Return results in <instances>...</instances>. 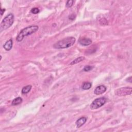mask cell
<instances>
[{
	"label": "cell",
	"instance_id": "1",
	"mask_svg": "<svg viewBox=\"0 0 132 132\" xmlns=\"http://www.w3.org/2000/svg\"><path fill=\"white\" fill-rule=\"evenodd\" d=\"M76 39L74 37H67L57 42L54 44L53 47L56 49H63L68 48L75 43Z\"/></svg>",
	"mask_w": 132,
	"mask_h": 132
},
{
	"label": "cell",
	"instance_id": "12",
	"mask_svg": "<svg viewBox=\"0 0 132 132\" xmlns=\"http://www.w3.org/2000/svg\"><path fill=\"white\" fill-rule=\"evenodd\" d=\"M32 87L31 85H27L24 87L22 89V93L23 94H26L29 93V92L31 91Z\"/></svg>",
	"mask_w": 132,
	"mask_h": 132
},
{
	"label": "cell",
	"instance_id": "15",
	"mask_svg": "<svg viewBox=\"0 0 132 132\" xmlns=\"http://www.w3.org/2000/svg\"><path fill=\"white\" fill-rule=\"evenodd\" d=\"M74 3V1L73 0H69V1H67V3H66V7H68V8H69V7H71L73 5Z\"/></svg>",
	"mask_w": 132,
	"mask_h": 132
},
{
	"label": "cell",
	"instance_id": "2",
	"mask_svg": "<svg viewBox=\"0 0 132 132\" xmlns=\"http://www.w3.org/2000/svg\"><path fill=\"white\" fill-rule=\"evenodd\" d=\"M38 29L39 27L37 25H31L23 29L17 36L16 38L17 41L18 42L22 41L25 37L31 35L35 33L38 31Z\"/></svg>",
	"mask_w": 132,
	"mask_h": 132
},
{
	"label": "cell",
	"instance_id": "6",
	"mask_svg": "<svg viewBox=\"0 0 132 132\" xmlns=\"http://www.w3.org/2000/svg\"><path fill=\"white\" fill-rule=\"evenodd\" d=\"M106 90V87L104 85H100L96 87L94 89V93L96 95H100L105 93Z\"/></svg>",
	"mask_w": 132,
	"mask_h": 132
},
{
	"label": "cell",
	"instance_id": "8",
	"mask_svg": "<svg viewBox=\"0 0 132 132\" xmlns=\"http://www.w3.org/2000/svg\"><path fill=\"white\" fill-rule=\"evenodd\" d=\"M79 43L82 46H88L92 43V40L89 38H83L79 40Z\"/></svg>",
	"mask_w": 132,
	"mask_h": 132
},
{
	"label": "cell",
	"instance_id": "19",
	"mask_svg": "<svg viewBox=\"0 0 132 132\" xmlns=\"http://www.w3.org/2000/svg\"><path fill=\"white\" fill-rule=\"evenodd\" d=\"M126 81H128V82H129L130 83H132V76L129 77L128 79H126Z\"/></svg>",
	"mask_w": 132,
	"mask_h": 132
},
{
	"label": "cell",
	"instance_id": "13",
	"mask_svg": "<svg viewBox=\"0 0 132 132\" xmlns=\"http://www.w3.org/2000/svg\"><path fill=\"white\" fill-rule=\"evenodd\" d=\"M92 86V84L90 82H85L82 86V88L84 90H88L90 89Z\"/></svg>",
	"mask_w": 132,
	"mask_h": 132
},
{
	"label": "cell",
	"instance_id": "9",
	"mask_svg": "<svg viewBox=\"0 0 132 132\" xmlns=\"http://www.w3.org/2000/svg\"><path fill=\"white\" fill-rule=\"evenodd\" d=\"M12 44H13V42H12V40L11 39L9 40L6 41V43L4 44L3 47L6 51H9L12 49Z\"/></svg>",
	"mask_w": 132,
	"mask_h": 132
},
{
	"label": "cell",
	"instance_id": "18",
	"mask_svg": "<svg viewBox=\"0 0 132 132\" xmlns=\"http://www.w3.org/2000/svg\"><path fill=\"white\" fill-rule=\"evenodd\" d=\"M5 11V9H2V8L1 9V16L3 15Z\"/></svg>",
	"mask_w": 132,
	"mask_h": 132
},
{
	"label": "cell",
	"instance_id": "14",
	"mask_svg": "<svg viewBox=\"0 0 132 132\" xmlns=\"http://www.w3.org/2000/svg\"><path fill=\"white\" fill-rule=\"evenodd\" d=\"M94 67L93 66H86L84 68L83 70L85 72H88L89 71L92 70L93 69Z\"/></svg>",
	"mask_w": 132,
	"mask_h": 132
},
{
	"label": "cell",
	"instance_id": "7",
	"mask_svg": "<svg viewBox=\"0 0 132 132\" xmlns=\"http://www.w3.org/2000/svg\"><path fill=\"white\" fill-rule=\"evenodd\" d=\"M87 121V118L86 117H81L79 119H78V120L76 121V125L77 128H81L82 126H83L84 124Z\"/></svg>",
	"mask_w": 132,
	"mask_h": 132
},
{
	"label": "cell",
	"instance_id": "10",
	"mask_svg": "<svg viewBox=\"0 0 132 132\" xmlns=\"http://www.w3.org/2000/svg\"><path fill=\"white\" fill-rule=\"evenodd\" d=\"M22 101H23V100H22L21 97H18V98H16L14 99V100L12 101L11 104L13 106L18 105L19 104L22 103Z\"/></svg>",
	"mask_w": 132,
	"mask_h": 132
},
{
	"label": "cell",
	"instance_id": "11",
	"mask_svg": "<svg viewBox=\"0 0 132 132\" xmlns=\"http://www.w3.org/2000/svg\"><path fill=\"white\" fill-rule=\"evenodd\" d=\"M85 60V57H83V56H81V57H79L78 58H76L75 59H74V61H72L70 64L71 65H74V64H78L79 63H80V62L83 61Z\"/></svg>",
	"mask_w": 132,
	"mask_h": 132
},
{
	"label": "cell",
	"instance_id": "17",
	"mask_svg": "<svg viewBox=\"0 0 132 132\" xmlns=\"http://www.w3.org/2000/svg\"><path fill=\"white\" fill-rule=\"evenodd\" d=\"M69 19L71 20H73L75 18V15H74V14H72L71 15L69 16Z\"/></svg>",
	"mask_w": 132,
	"mask_h": 132
},
{
	"label": "cell",
	"instance_id": "16",
	"mask_svg": "<svg viewBox=\"0 0 132 132\" xmlns=\"http://www.w3.org/2000/svg\"><path fill=\"white\" fill-rule=\"evenodd\" d=\"M31 11L32 13L33 14H38L39 12H40V10L39 9V8H36V7H35V8H32L31 9Z\"/></svg>",
	"mask_w": 132,
	"mask_h": 132
},
{
	"label": "cell",
	"instance_id": "3",
	"mask_svg": "<svg viewBox=\"0 0 132 132\" xmlns=\"http://www.w3.org/2000/svg\"><path fill=\"white\" fill-rule=\"evenodd\" d=\"M14 20V16L12 14H9L5 17L1 23V32L9 28L13 24Z\"/></svg>",
	"mask_w": 132,
	"mask_h": 132
},
{
	"label": "cell",
	"instance_id": "5",
	"mask_svg": "<svg viewBox=\"0 0 132 132\" xmlns=\"http://www.w3.org/2000/svg\"><path fill=\"white\" fill-rule=\"evenodd\" d=\"M132 89L130 87H123L118 89L116 91V94L118 96H125L132 94Z\"/></svg>",
	"mask_w": 132,
	"mask_h": 132
},
{
	"label": "cell",
	"instance_id": "4",
	"mask_svg": "<svg viewBox=\"0 0 132 132\" xmlns=\"http://www.w3.org/2000/svg\"><path fill=\"white\" fill-rule=\"evenodd\" d=\"M107 100L105 97H101L97 98L92 102L90 105V108L93 110L100 108L106 103Z\"/></svg>",
	"mask_w": 132,
	"mask_h": 132
}]
</instances>
